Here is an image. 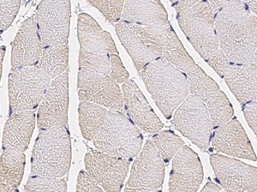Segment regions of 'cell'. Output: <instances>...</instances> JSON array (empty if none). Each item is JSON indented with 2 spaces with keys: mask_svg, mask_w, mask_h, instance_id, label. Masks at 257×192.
Here are the masks:
<instances>
[{
  "mask_svg": "<svg viewBox=\"0 0 257 192\" xmlns=\"http://www.w3.org/2000/svg\"><path fill=\"white\" fill-rule=\"evenodd\" d=\"M219 48L235 64H257V19L240 0H228L214 13Z\"/></svg>",
  "mask_w": 257,
  "mask_h": 192,
  "instance_id": "cell-1",
  "label": "cell"
},
{
  "mask_svg": "<svg viewBox=\"0 0 257 192\" xmlns=\"http://www.w3.org/2000/svg\"><path fill=\"white\" fill-rule=\"evenodd\" d=\"M139 73L159 109L171 119L190 92L186 74L163 58L147 64Z\"/></svg>",
  "mask_w": 257,
  "mask_h": 192,
  "instance_id": "cell-2",
  "label": "cell"
},
{
  "mask_svg": "<svg viewBox=\"0 0 257 192\" xmlns=\"http://www.w3.org/2000/svg\"><path fill=\"white\" fill-rule=\"evenodd\" d=\"M71 160V145L67 127L41 130L31 157V175L62 178L67 174Z\"/></svg>",
  "mask_w": 257,
  "mask_h": 192,
  "instance_id": "cell-3",
  "label": "cell"
},
{
  "mask_svg": "<svg viewBox=\"0 0 257 192\" xmlns=\"http://www.w3.org/2000/svg\"><path fill=\"white\" fill-rule=\"evenodd\" d=\"M93 141L98 150L132 160L140 153L144 138L123 112L111 109Z\"/></svg>",
  "mask_w": 257,
  "mask_h": 192,
  "instance_id": "cell-4",
  "label": "cell"
},
{
  "mask_svg": "<svg viewBox=\"0 0 257 192\" xmlns=\"http://www.w3.org/2000/svg\"><path fill=\"white\" fill-rule=\"evenodd\" d=\"M178 24L205 61L219 51L214 13L208 0H202L177 16Z\"/></svg>",
  "mask_w": 257,
  "mask_h": 192,
  "instance_id": "cell-5",
  "label": "cell"
},
{
  "mask_svg": "<svg viewBox=\"0 0 257 192\" xmlns=\"http://www.w3.org/2000/svg\"><path fill=\"white\" fill-rule=\"evenodd\" d=\"M50 82L51 78L39 65L12 69L8 81L10 113L35 109Z\"/></svg>",
  "mask_w": 257,
  "mask_h": 192,
  "instance_id": "cell-6",
  "label": "cell"
},
{
  "mask_svg": "<svg viewBox=\"0 0 257 192\" xmlns=\"http://www.w3.org/2000/svg\"><path fill=\"white\" fill-rule=\"evenodd\" d=\"M77 36L80 43L79 70L109 75L111 67L105 31L89 15H79Z\"/></svg>",
  "mask_w": 257,
  "mask_h": 192,
  "instance_id": "cell-7",
  "label": "cell"
},
{
  "mask_svg": "<svg viewBox=\"0 0 257 192\" xmlns=\"http://www.w3.org/2000/svg\"><path fill=\"white\" fill-rule=\"evenodd\" d=\"M173 125L199 149L207 150L213 134L208 108L196 96H187L173 115Z\"/></svg>",
  "mask_w": 257,
  "mask_h": 192,
  "instance_id": "cell-8",
  "label": "cell"
},
{
  "mask_svg": "<svg viewBox=\"0 0 257 192\" xmlns=\"http://www.w3.org/2000/svg\"><path fill=\"white\" fill-rule=\"evenodd\" d=\"M115 29L138 72L147 64L162 58L164 41L145 27L119 20L115 24Z\"/></svg>",
  "mask_w": 257,
  "mask_h": 192,
  "instance_id": "cell-9",
  "label": "cell"
},
{
  "mask_svg": "<svg viewBox=\"0 0 257 192\" xmlns=\"http://www.w3.org/2000/svg\"><path fill=\"white\" fill-rule=\"evenodd\" d=\"M186 76L191 94L208 108L213 129L231 120L233 117V108L214 80L197 64L186 73Z\"/></svg>",
  "mask_w": 257,
  "mask_h": 192,
  "instance_id": "cell-10",
  "label": "cell"
},
{
  "mask_svg": "<svg viewBox=\"0 0 257 192\" xmlns=\"http://www.w3.org/2000/svg\"><path fill=\"white\" fill-rule=\"evenodd\" d=\"M35 18L43 47L67 44L70 0H42Z\"/></svg>",
  "mask_w": 257,
  "mask_h": 192,
  "instance_id": "cell-11",
  "label": "cell"
},
{
  "mask_svg": "<svg viewBox=\"0 0 257 192\" xmlns=\"http://www.w3.org/2000/svg\"><path fill=\"white\" fill-rule=\"evenodd\" d=\"M165 178V163L152 140H149L135 160L125 191L161 190Z\"/></svg>",
  "mask_w": 257,
  "mask_h": 192,
  "instance_id": "cell-12",
  "label": "cell"
},
{
  "mask_svg": "<svg viewBox=\"0 0 257 192\" xmlns=\"http://www.w3.org/2000/svg\"><path fill=\"white\" fill-rule=\"evenodd\" d=\"M69 108V72L65 70L50 82L42 97L37 124L40 131L54 127H67Z\"/></svg>",
  "mask_w": 257,
  "mask_h": 192,
  "instance_id": "cell-13",
  "label": "cell"
},
{
  "mask_svg": "<svg viewBox=\"0 0 257 192\" xmlns=\"http://www.w3.org/2000/svg\"><path fill=\"white\" fill-rule=\"evenodd\" d=\"M77 89L81 102H89L104 108L123 112V93L109 75L79 70Z\"/></svg>",
  "mask_w": 257,
  "mask_h": 192,
  "instance_id": "cell-14",
  "label": "cell"
},
{
  "mask_svg": "<svg viewBox=\"0 0 257 192\" xmlns=\"http://www.w3.org/2000/svg\"><path fill=\"white\" fill-rule=\"evenodd\" d=\"M84 163L87 172L105 191H120L128 172L131 160L100 150L90 149Z\"/></svg>",
  "mask_w": 257,
  "mask_h": 192,
  "instance_id": "cell-15",
  "label": "cell"
},
{
  "mask_svg": "<svg viewBox=\"0 0 257 192\" xmlns=\"http://www.w3.org/2000/svg\"><path fill=\"white\" fill-rule=\"evenodd\" d=\"M121 20L145 27L163 41L172 28L161 0H124Z\"/></svg>",
  "mask_w": 257,
  "mask_h": 192,
  "instance_id": "cell-16",
  "label": "cell"
},
{
  "mask_svg": "<svg viewBox=\"0 0 257 192\" xmlns=\"http://www.w3.org/2000/svg\"><path fill=\"white\" fill-rule=\"evenodd\" d=\"M210 162L217 179L226 191L257 190V169L240 160L220 154H212Z\"/></svg>",
  "mask_w": 257,
  "mask_h": 192,
  "instance_id": "cell-17",
  "label": "cell"
},
{
  "mask_svg": "<svg viewBox=\"0 0 257 192\" xmlns=\"http://www.w3.org/2000/svg\"><path fill=\"white\" fill-rule=\"evenodd\" d=\"M211 137L212 147L215 151L233 157L256 161V155L244 129L237 118L216 127Z\"/></svg>",
  "mask_w": 257,
  "mask_h": 192,
  "instance_id": "cell-18",
  "label": "cell"
},
{
  "mask_svg": "<svg viewBox=\"0 0 257 192\" xmlns=\"http://www.w3.org/2000/svg\"><path fill=\"white\" fill-rule=\"evenodd\" d=\"M173 159L170 191H197L203 179V168L196 152L184 145Z\"/></svg>",
  "mask_w": 257,
  "mask_h": 192,
  "instance_id": "cell-19",
  "label": "cell"
},
{
  "mask_svg": "<svg viewBox=\"0 0 257 192\" xmlns=\"http://www.w3.org/2000/svg\"><path fill=\"white\" fill-rule=\"evenodd\" d=\"M122 89L124 109L132 122L149 134L161 131L163 128V124L137 83L132 79H128L122 85Z\"/></svg>",
  "mask_w": 257,
  "mask_h": 192,
  "instance_id": "cell-20",
  "label": "cell"
},
{
  "mask_svg": "<svg viewBox=\"0 0 257 192\" xmlns=\"http://www.w3.org/2000/svg\"><path fill=\"white\" fill-rule=\"evenodd\" d=\"M43 50L35 15L28 18L12 44V69L37 65Z\"/></svg>",
  "mask_w": 257,
  "mask_h": 192,
  "instance_id": "cell-21",
  "label": "cell"
},
{
  "mask_svg": "<svg viewBox=\"0 0 257 192\" xmlns=\"http://www.w3.org/2000/svg\"><path fill=\"white\" fill-rule=\"evenodd\" d=\"M35 111L12 113L4 129L2 149L24 152L30 145L35 127Z\"/></svg>",
  "mask_w": 257,
  "mask_h": 192,
  "instance_id": "cell-22",
  "label": "cell"
},
{
  "mask_svg": "<svg viewBox=\"0 0 257 192\" xmlns=\"http://www.w3.org/2000/svg\"><path fill=\"white\" fill-rule=\"evenodd\" d=\"M257 64H235L228 65L223 78L243 105L257 100Z\"/></svg>",
  "mask_w": 257,
  "mask_h": 192,
  "instance_id": "cell-23",
  "label": "cell"
},
{
  "mask_svg": "<svg viewBox=\"0 0 257 192\" xmlns=\"http://www.w3.org/2000/svg\"><path fill=\"white\" fill-rule=\"evenodd\" d=\"M26 157L24 152L6 150L0 157V181L18 191L24 177Z\"/></svg>",
  "mask_w": 257,
  "mask_h": 192,
  "instance_id": "cell-24",
  "label": "cell"
},
{
  "mask_svg": "<svg viewBox=\"0 0 257 192\" xmlns=\"http://www.w3.org/2000/svg\"><path fill=\"white\" fill-rule=\"evenodd\" d=\"M79 125L85 139L91 141L101 128L107 110L102 106L89 102H81L78 108Z\"/></svg>",
  "mask_w": 257,
  "mask_h": 192,
  "instance_id": "cell-25",
  "label": "cell"
},
{
  "mask_svg": "<svg viewBox=\"0 0 257 192\" xmlns=\"http://www.w3.org/2000/svg\"><path fill=\"white\" fill-rule=\"evenodd\" d=\"M69 47L67 44L43 47L39 67L51 79H54L68 70Z\"/></svg>",
  "mask_w": 257,
  "mask_h": 192,
  "instance_id": "cell-26",
  "label": "cell"
},
{
  "mask_svg": "<svg viewBox=\"0 0 257 192\" xmlns=\"http://www.w3.org/2000/svg\"><path fill=\"white\" fill-rule=\"evenodd\" d=\"M162 58L185 74L196 64L178 39L173 27L169 29L164 41Z\"/></svg>",
  "mask_w": 257,
  "mask_h": 192,
  "instance_id": "cell-27",
  "label": "cell"
},
{
  "mask_svg": "<svg viewBox=\"0 0 257 192\" xmlns=\"http://www.w3.org/2000/svg\"><path fill=\"white\" fill-rule=\"evenodd\" d=\"M152 142L158 149L164 163H169L177 152L184 145L183 140L171 131H159L153 137Z\"/></svg>",
  "mask_w": 257,
  "mask_h": 192,
  "instance_id": "cell-28",
  "label": "cell"
},
{
  "mask_svg": "<svg viewBox=\"0 0 257 192\" xmlns=\"http://www.w3.org/2000/svg\"><path fill=\"white\" fill-rule=\"evenodd\" d=\"M24 189L26 191H66L67 181L64 177L31 175Z\"/></svg>",
  "mask_w": 257,
  "mask_h": 192,
  "instance_id": "cell-29",
  "label": "cell"
},
{
  "mask_svg": "<svg viewBox=\"0 0 257 192\" xmlns=\"http://www.w3.org/2000/svg\"><path fill=\"white\" fill-rule=\"evenodd\" d=\"M88 2L99 10L111 24H116L121 19L124 0H88Z\"/></svg>",
  "mask_w": 257,
  "mask_h": 192,
  "instance_id": "cell-30",
  "label": "cell"
},
{
  "mask_svg": "<svg viewBox=\"0 0 257 192\" xmlns=\"http://www.w3.org/2000/svg\"><path fill=\"white\" fill-rule=\"evenodd\" d=\"M21 0H0V31L10 28L20 8Z\"/></svg>",
  "mask_w": 257,
  "mask_h": 192,
  "instance_id": "cell-31",
  "label": "cell"
},
{
  "mask_svg": "<svg viewBox=\"0 0 257 192\" xmlns=\"http://www.w3.org/2000/svg\"><path fill=\"white\" fill-rule=\"evenodd\" d=\"M110 73L109 76L118 83H123L128 79V73L123 66L118 54H110Z\"/></svg>",
  "mask_w": 257,
  "mask_h": 192,
  "instance_id": "cell-32",
  "label": "cell"
},
{
  "mask_svg": "<svg viewBox=\"0 0 257 192\" xmlns=\"http://www.w3.org/2000/svg\"><path fill=\"white\" fill-rule=\"evenodd\" d=\"M77 191H103L104 189L99 186L96 181L91 177L90 175L81 171L78 174L77 183H76Z\"/></svg>",
  "mask_w": 257,
  "mask_h": 192,
  "instance_id": "cell-33",
  "label": "cell"
},
{
  "mask_svg": "<svg viewBox=\"0 0 257 192\" xmlns=\"http://www.w3.org/2000/svg\"><path fill=\"white\" fill-rule=\"evenodd\" d=\"M207 62H208V64L210 65L211 67L213 68V70H215L221 77L224 76L225 70L227 69L228 65L230 64V61L228 60L226 56L223 53L220 48Z\"/></svg>",
  "mask_w": 257,
  "mask_h": 192,
  "instance_id": "cell-34",
  "label": "cell"
},
{
  "mask_svg": "<svg viewBox=\"0 0 257 192\" xmlns=\"http://www.w3.org/2000/svg\"><path fill=\"white\" fill-rule=\"evenodd\" d=\"M242 112L245 117V120L248 122V125L250 126L252 131H254V134L257 133V102H248L242 105Z\"/></svg>",
  "mask_w": 257,
  "mask_h": 192,
  "instance_id": "cell-35",
  "label": "cell"
},
{
  "mask_svg": "<svg viewBox=\"0 0 257 192\" xmlns=\"http://www.w3.org/2000/svg\"><path fill=\"white\" fill-rule=\"evenodd\" d=\"M202 0H177L174 7H175L177 14L184 12L185 10L189 9L191 6H195Z\"/></svg>",
  "mask_w": 257,
  "mask_h": 192,
  "instance_id": "cell-36",
  "label": "cell"
},
{
  "mask_svg": "<svg viewBox=\"0 0 257 192\" xmlns=\"http://www.w3.org/2000/svg\"><path fill=\"white\" fill-rule=\"evenodd\" d=\"M228 0H208V3L210 5L211 8L213 10V13H216L219 10L222 8Z\"/></svg>",
  "mask_w": 257,
  "mask_h": 192,
  "instance_id": "cell-37",
  "label": "cell"
},
{
  "mask_svg": "<svg viewBox=\"0 0 257 192\" xmlns=\"http://www.w3.org/2000/svg\"><path fill=\"white\" fill-rule=\"evenodd\" d=\"M253 14L256 16L257 0H240Z\"/></svg>",
  "mask_w": 257,
  "mask_h": 192,
  "instance_id": "cell-38",
  "label": "cell"
},
{
  "mask_svg": "<svg viewBox=\"0 0 257 192\" xmlns=\"http://www.w3.org/2000/svg\"><path fill=\"white\" fill-rule=\"evenodd\" d=\"M221 190V187L219 185H217L216 183H213L212 181H208V183H206V185L203 187L202 189V192L205 191H220Z\"/></svg>",
  "mask_w": 257,
  "mask_h": 192,
  "instance_id": "cell-39",
  "label": "cell"
},
{
  "mask_svg": "<svg viewBox=\"0 0 257 192\" xmlns=\"http://www.w3.org/2000/svg\"><path fill=\"white\" fill-rule=\"evenodd\" d=\"M6 53V47H0V80L2 76V70H3V60Z\"/></svg>",
  "mask_w": 257,
  "mask_h": 192,
  "instance_id": "cell-40",
  "label": "cell"
},
{
  "mask_svg": "<svg viewBox=\"0 0 257 192\" xmlns=\"http://www.w3.org/2000/svg\"><path fill=\"white\" fill-rule=\"evenodd\" d=\"M0 191H14V189H12L11 187L6 185V183H2L0 181Z\"/></svg>",
  "mask_w": 257,
  "mask_h": 192,
  "instance_id": "cell-41",
  "label": "cell"
},
{
  "mask_svg": "<svg viewBox=\"0 0 257 192\" xmlns=\"http://www.w3.org/2000/svg\"><path fill=\"white\" fill-rule=\"evenodd\" d=\"M171 1V3L173 4V6L175 5L176 2H177V0H170Z\"/></svg>",
  "mask_w": 257,
  "mask_h": 192,
  "instance_id": "cell-42",
  "label": "cell"
},
{
  "mask_svg": "<svg viewBox=\"0 0 257 192\" xmlns=\"http://www.w3.org/2000/svg\"><path fill=\"white\" fill-rule=\"evenodd\" d=\"M26 1H29V0H26Z\"/></svg>",
  "mask_w": 257,
  "mask_h": 192,
  "instance_id": "cell-43",
  "label": "cell"
}]
</instances>
